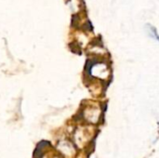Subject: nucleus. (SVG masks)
Returning <instances> with one entry per match:
<instances>
[{
	"instance_id": "nucleus-1",
	"label": "nucleus",
	"mask_w": 159,
	"mask_h": 158,
	"mask_svg": "<svg viewBox=\"0 0 159 158\" xmlns=\"http://www.w3.org/2000/svg\"><path fill=\"white\" fill-rule=\"evenodd\" d=\"M149 33H150V35H151L152 37H154V39H156L157 41H159V36H157V33H156V31L154 30L153 27H149Z\"/></svg>"
}]
</instances>
